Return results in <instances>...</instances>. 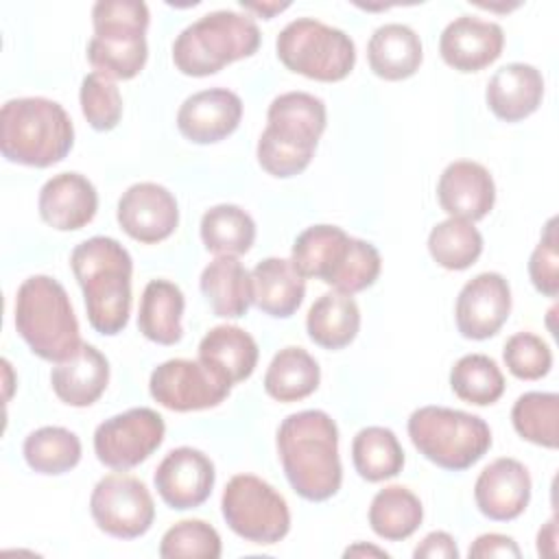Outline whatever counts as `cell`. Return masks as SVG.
Masks as SVG:
<instances>
[{"label": "cell", "instance_id": "obj_3", "mask_svg": "<svg viewBox=\"0 0 559 559\" xmlns=\"http://www.w3.org/2000/svg\"><path fill=\"white\" fill-rule=\"evenodd\" d=\"M290 262L304 280H321L343 295L369 288L382 266L380 253L371 242L352 238L336 225L304 229L293 242Z\"/></svg>", "mask_w": 559, "mask_h": 559}, {"label": "cell", "instance_id": "obj_16", "mask_svg": "<svg viewBox=\"0 0 559 559\" xmlns=\"http://www.w3.org/2000/svg\"><path fill=\"white\" fill-rule=\"evenodd\" d=\"M214 480L216 472L212 459L188 445L170 450L153 476L159 498L177 511L203 504L214 489Z\"/></svg>", "mask_w": 559, "mask_h": 559}, {"label": "cell", "instance_id": "obj_23", "mask_svg": "<svg viewBox=\"0 0 559 559\" xmlns=\"http://www.w3.org/2000/svg\"><path fill=\"white\" fill-rule=\"evenodd\" d=\"M50 384L63 404L74 408L92 406L109 384V362L94 345L81 343L66 360L55 362Z\"/></svg>", "mask_w": 559, "mask_h": 559}, {"label": "cell", "instance_id": "obj_2", "mask_svg": "<svg viewBox=\"0 0 559 559\" xmlns=\"http://www.w3.org/2000/svg\"><path fill=\"white\" fill-rule=\"evenodd\" d=\"M72 273L83 290L90 325L105 336L122 332L131 312L133 260L109 236H92L70 253Z\"/></svg>", "mask_w": 559, "mask_h": 559}, {"label": "cell", "instance_id": "obj_30", "mask_svg": "<svg viewBox=\"0 0 559 559\" xmlns=\"http://www.w3.org/2000/svg\"><path fill=\"white\" fill-rule=\"evenodd\" d=\"M306 330L312 343L325 349L347 347L360 330V310L352 295L325 293L308 310Z\"/></svg>", "mask_w": 559, "mask_h": 559}, {"label": "cell", "instance_id": "obj_45", "mask_svg": "<svg viewBox=\"0 0 559 559\" xmlns=\"http://www.w3.org/2000/svg\"><path fill=\"white\" fill-rule=\"evenodd\" d=\"M557 522L555 518H550L546 522L544 528H539V535H537V550L539 555H546V557H555L557 555Z\"/></svg>", "mask_w": 559, "mask_h": 559}, {"label": "cell", "instance_id": "obj_33", "mask_svg": "<svg viewBox=\"0 0 559 559\" xmlns=\"http://www.w3.org/2000/svg\"><path fill=\"white\" fill-rule=\"evenodd\" d=\"M352 461L360 478L380 483L402 472L404 450L391 428L367 426L352 441Z\"/></svg>", "mask_w": 559, "mask_h": 559}, {"label": "cell", "instance_id": "obj_26", "mask_svg": "<svg viewBox=\"0 0 559 559\" xmlns=\"http://www.w3.org/2000/svg\"><path fill=\"white\" fill-rule=\"evenodd\" d=\"M424 52L419 35L400 22L382 24L367 44V61L373 74L384 81H402L413 76L421 66Z\"/></svg>", "mask_w": 559, "mask_h": 559}, {"label": "cell", "instance_id": "obj_5", "mask_svg": "<svg viewBox=\"0 0 559 559\" xmlns=\"http://www.w3.org/2000/svg\"><path fill=\"white\" fill-rule=\"evenodd\" d=\"M74 127L66 109L44 96L11 98L0 111V151L22 166L48 168L66 159Z\"/></svg>", "mask_w": 559, "mask_h": 559}, {"label": "cell", "instance_id": "obj_28", "mask_svg": "<svg viewBox=\"0 0 559 559\" xmlns=\"http://www.w3.org/2000/svg\"><path fill=\"white\" fill-rule=\"evenodd\" d=\"M199 286L216 317H245L253 304L251 273L234 255H218L212 260L203 269Z\"/></svg>", "mask_w": 559, "mask_h": 559}, {"label": "cell", "instance_id": "obj_36", "mask_svg": "<svg viewBox=\"0 0 559 559\" xmlns=\"http://www.w3.org/2000/svg\"><path fill=\"white\" fill-rule=\"evenodd\" d=\"M428 251L439 266L463 271L483 253V236L472 221L445 218L430 229Z\"/></svg>", "mask_w": 559, "mask_h": 559}, {"label": "cell", "instance_id": "obj_40", "mask_svg": "<svg viewBox=\"0 0 559 559\" xmlns=\"http://www.w3.org/2000/svg\"><path fill=\"white\" fill-rule=\"evenodd\" d=\"M81 111L92 129L111 131L122 118V96L114 79L90 72L81 81Z\"/></svg>", "mask_w": 559, "mask_h": 559}, {"label": "cell", "instance_id": "obj_22", "mask_svg": "<svg viewBox=\"0 0 559 559\" xmlns=\"http://www.w3.org/2000/svg\"><path fill=\"white\" fill-rule=\"evenodd\" d=\"M37 210L52 229L74 231L96 216L98 192L81 173H59L41 186Z\"/></svg>", "mask_w": 559, "mask_h": 559}, {"label": "cell", "instance_id": "obj_39", "mask_svg": "<svg viewBox=\"0 0 559 559\" xmlns=\"http://www.w3.org/2000/svg\"><path fill=\"white\" fill-rule=\"evenodd\" d=\"M221 550V535L203 520H181L159 542L164 559H218Z\"/></svg>", "mask_w": 559, "mask_h": 559}, {"label": "cell", "instance_id": "obj_14", "mask_svg": "<svg viewBox=\"0 0 559 559\" xmlns=\"http://www.w3.org/2000/svg\"><path fill=\"white\" fill-rule=\"evenodd\" d=\"M148 391L164 408L190 413L218 406L229 395L231 386L199 360L170 358L153 369Z\"/></svg>", "mask_w": 559, "mask_h": 559}, {"label": "cell", "instance_id": "obj_27", "mask_svg": "<svg viewBox=\"0 0 559 559\" xmlns=\"http://www.w3.org/2000/svg\"><path fill=\"white\" fill-rule=\"evenodd\" d=\"M253 304L269 317L286 319L297 312L306 297V280L290 260L264 258L251 271Z\"/></svg>", "mask_w": 559, "mask_h": 559}, {"label": "cell", "instance_id": "obj_47", "mask_svg": "<svg viewBox=\"0 0 559 559\" xmlns=\"http://www.w3.org/2000/svg\"><path fill=\"white\" fill-rule=\"evenodd\" d=\"M356 555H376V557H389L384 550L373 548V546H365V544H356L352 548L345 550V557H356Z\"/></svg>", "mask_w": 559, "mask_h": 559}, {"label": "cell", "instance_id": "obj_37", "mask_svg": "<svg viewBox=\"0 0 559 559\" xmlns=\"http://www.w3.org/2000/svg\"><path fill=\"white\" fill-rule=\"evenodd\" d=\"M454 395L467 404L489 406L504 393V376L498 362L485 354L461 356L450 371Z\"/></svg>", "mask_w": 559, "mask_h": 559}, {"label": "cell", "instance_id": "obj_46", "mask_svg": "<svg viewBox=\"0 0 559 559\" xmlns=\"http://www.w3.org/2000/svg\"><path fill=\"white\" fill-rule=\"evenodd\" d=\"M288 7V2H284V4H277V2H273V4H266V2H242V9H247V11H255V13H260L264 20H271L277 11H284Z\"/></svg>", "mask_w": 559, "mask_h": 559}, {"label": "cell", "instance_id": "obj_9", "mask_svg": "<svg viewBox=\"0 0 559 559\" xmlns=\"http://www.w3.org/2000/svg\"><path fill=\"white\" fill-rule=\"evenodd\" d=\"M406 428L419 454L450 472L472 467L491 448V430L483 417L448 406L413 411Z\"/></svg>", "mask_w": 559, "mask_h": 559}, {"label": "cell", "instance_id": "obj_8", "mask_svg": "<svg viewBox=\"0 0 559 559\" xmlns=\"http://www.w3.org/2000/svg\"><path fill=\"white\" fill-rule=\"evenodd\" d=\"M148 7L140 0H98L92 7L94 37L87 61L109 79H133L146 63Z\"/></svg>", "mask_w": 559, "mask_h": 559}, {"label": "cell", "instance_id": "obj_44", "mask_svg": "<svg viewBox=\"0 0 559 559\" xmlns=\"http://www.w3.org/2000/svg\"><path fill=\"white\" fill-rule=\"evenodd\" d=\"M413 557L415 559H456L459 548L450 533L432 531L417 544V548L413 550Z\"/></svg>", "mask_w": 559, "mask_h": 559}, {"label": "cell", "instance_id": "obj_12", "mask_svg": "<svg viewBox=\"0 0 559 559\" xmlns=\"http://www.w3.org/2000/svg\"><path fill=\"white\" fill-rule=\"evenodd\" d=\"M90 513L103 533L118 539H135L151 528L155 502L140 478L107 474L92 489Z\"/></svg>", "mask_w": 559, "mask_h": 559}, {"label": "cell", "instance_id": "obj_1", "mask_svg": "<svg viewBox=\"0 0 559 559\" xmlns=\"http://www.w3.org/2000/svg\"><path fill=\"white\" fill-rule=\"evenodd\" d=\"M277 454L290 487L304 500L323 502L341 489L338 428L325 411L288 415L277 428Z\"/></svg>", "mask_w": 559, "mask_h": 559}, {"label": "cell", "instance_id": "obj_32", "mask_svg": "<svg viewBox=\"0 0 559 559\" xmlns=\"http://www.w3.org/2000/svg\"><path fill=\"white\" fill-rule=\"evenodd\" d=\"M424 520V507L419 498L402 487L389 485L380 489L369 504L371 531L386 542H402L411 537Z\"/></svg>", "mask_w": 559, "mask_h": 559}, {"label": "cell", "instance_id": "obj_10", "mask_svg": "<svg viewBox=\"0 0 559 559\" xmlns=\"http://www.w3.org/2000/svg\"><path fill=\"white\" fill-rule=\"evenodd\" d=\"M275 50L290 72L323 83L343 81L356 63L354 39L314 17L288 22L277 35Z\"/></svg>", "mask_w": 559, "mask_h": 559}, {"label": "cell", "instance_id": "obj_11", "mask_svg": "<svg viewBox=\"0 0 559 559\" xmlns=\"http://www.w3.org/2000/svg\"><path fill=\"white\" fill-rule=\"evenodd\" d=\"M221 511L227 526L253 544H275L290 528V511L280 491L253 474H236L223 489Z\"/></svg>", "mask_w": 559, "mask_h": 559}, {"label": "cell", "instance_id": "obj_19", "mask_svg": "<svg viewBox=\"0 0 559 559\" xmlns=\"http://www.w3.org/2000/svg\"><path fill=\"white\" fill-rule=\"evenodd\" d=\"M478 511L493 522H509L524 513L531 500L528 469L511 456L491 461L474 483Z\"/></svg>", "mask_w": 559, "mask_h": 559}, {"label": "cell", "instance_id": "obj_4", "mask_svg": "<svg viewBox=\"0 0 559 559\" xmlns=\"http://www.w3.org/2000/svg\"><path fill=\"white\" fill-rule=\"evenodd\" d=\"M266 129L258 140V164L273 177L299 175L310 164L325 131V105L308 92H286L271 100Z\"/></svg>", "mask_w": 559, "mask_h": 559}, {"label": "cell", "instance_id": "obj_34", "mask_svg": "<svg viewBox=\"0 0 559 559\" xmlns=\"http://www.w3.org/2000/svg\"><path fill=\"white\" fill-rule=\"evenodd\" d=\"M201 240L210 253L236 258L251 249L255 223L242 207L221 203L201 216Z\"/></svg>", "mask_w": 559, "mask_h": 559}, {"label": "cell", "instance_id": "obj_35", "mask_svg": "<svg viewBox=\"0 0 559 559\" xmlns=\"http://www.w3.org/2000/svg\"><path fill=\"white\" fill-rule=\"evenodd\" d=\"M24 459L37 474H66L81 461L79 437L61 426H44L33 430L22 445Z\"/></svg>", "mask_w": 559, "mask_h": 559}, {"label": "cell", "instance_id": "obj_42", "mask_svg": "<svg viewBox=\"0 0 559 559\" xmlns=\"http://www.w3.org/2000/svg\"><path fill=\"white\" fill-rule=\"evenodd\" d=\"M555 225H557V218H550L546 223L542 240L537 242L528 260L531 282L546 297H557L559 293V255H557Z\"/></svg>", "mask_w": 559, "mask_h": 559}, {"label": "cell", "instance_id": "obj_6", "mask_svg": "<svg viewBox=\"0 0 559 559\" xmlns=\"http://www.w3.org/2000/svg\"><path fill=\"white\" fill-rule=\"evenodd\" d=\"M15 330L44 360H66L83 341L66 288L50 275L26 277L15 295Z\"/></svg>", "mask_w": 559, "mask_h": 559}, {"label": "cell", "instance_id": "obj_17", "mask_svg": "<svg viewBox=\"0 0 559 559\" xmlns=\"http://www.w3.org/2000/svg\"><path fill=\"white\" fill-rule=\"evenodd\" d=\"M511 312L509 282L493 271L478 273L459 293L454 306L456 328L465 338L485 341L493 336Z\"/></svg>", "mask_w": 559, "mask_h": 559}, {"label": "cell", "instance_id": "obj_43", "mask_svg": "<svg viewBox=\"0 0 559 559\" xmlns=\"http://www.w3.org/2000/svg\"><path fill=\"white\" fill-rule=\"evenodd\" d=\"M472 559H487V557H522V550L509 535L500 533H485L474 539L467 552Z\"/></svg>", "mask_w": 559, "mask_h": 559}, {"label": "cell", "instance_id": "obj_29", "mask_svg": "<svg viewBox=\"0 0 559 559\" xmlns=\"http://www.w3.org/2000/svg\"><path fill=\"white\" fill-rule=\"evenodd\" d=\"M183 293L168 280H151L140 297L138 328L157 345H175L183 336Z\"/></svg>", "mask_w": 559, "mask_h": 559}, {"label": "cell", "instance_id": "obj_21", "mask_svg": "<svg viewBox=\"0 0 559 559\" xmlns=\"http://www.w3.org/2000/svg\"><path fill=\"white\" fill-rule=\"evenodd\" d=\"M437 199L450 218L480 221L496 203V183L489 170L469 159H459L445 166L437 183Z\"/></svg>", "mask_w": 559, "mask_h": 559}, {"label": "cell", "instance_id": "obj_7", "mask_svg": "<svg viewBox=\"0 0 559 559\" xmlns=\"http://www.w3.org/2000/svg\"><path fill=\"white\" fill-rule=\"evenodd\" d=\"M260 48V28L247 13L221 9L186 26L173 44V61L188 76H210L251 57Z\"/></svg>", "mask_w": 559, "mask_h": 559}, {"label": "cell", "instance_id": "obj_31", "mask_svg": "<svg viewBox=\"0 0 559 559\" xmlns=\"http://www.w3.org/2000/svg\"><path fill=\"white\" fill-rule=\"evenodd\" d=\"M321 369L304 347L280 349L266 367L264 391L277 402H299L317 391Z\"/></svg>", "mask_w": 559, "mask_h": 559}, {"label": "cell", "instance_id": "obj_38", "mask_svg": "<svg viewBox=\"0 0 559 559\" xmlns=\"http://www.w3.org/2000/svg\"><path fill=\"white\" fill-rule=\"evenodd\" d=\"M515 432L542 448H557L559 395L546 391H528L520 395L511 408Z\"/></svg>", "mask_w": 559, "mask_h": 559}, {"label": "cell", "instance_id": "obj_41", "mask_svg": "<svg viewBox=\"0 0 559 559\" xmlns=\"http://www.w3.org/2000/svg\"><path fill=\"white\" fill-rule=\"evenodd\" d=\"M502 358L507 369L520 380H539L552 367V352L533 332H518L507 338Z\"/></svg>", "mask_w": 559, "mask_h": 559}, {"label": "cell", "instance_id": "obj_25", "mask_svg": "<svg viewBox=\"0 0 559 559\" xmlns=\"http://www.w3.org/2000/svg\"><path fill=\"white\" fill-rule=\"evenodd\" d=\"M258 356L255 338L238 325H216L199 343V362L229 386L253 373Z\"/></svg>", "mask_w": 559, "mask_h": 559}, {"label": "cell", "instance_id": "obj_24", "mask_svg": "<svg viewBox=\"0 0 559 559\" xmlns=\"http://www.w3.org/2000/svg\"><path fill=\"white\" fill-rule=\"evenodd\" d=\"M485 98L496 118L504 122L524 120L542 105V72L528 63H507L489 79Z\"/></svg>", "mask_w": 559, "mask_h": 559}, {"label": "cell", "instance_id": "obj_18", "mask_svg": "<svg viewBox=\"0 0 559 559\" xmlns=\"http://www.w3.org/2000/svg\"><path fill=\"white\" fill-rule=\"evenodd\" d=\"M242 118V100L227 87H210L188 96L177 111V129L194 144H214L231 135Z\"/></svg>", "mask_w": 559, "mask_h": 559}, {"label": "cell", "instance_id": "obj_13", "mask_svg": "<svg viewBox=\"0 0 559 559\" xmlns=\"http://www.w3.org/2000/svg\"><path fill=\"white\" fill-rule=\"evenodd\" d=\"M164 417L146 406L118 413L94 430L96 459L118 472H127L146 461L164 441Z\"/></svg>", "mask_w": 559, "mask_h": 559}, {"label": "cell", "instance_id": "obj_15", "mask_svg": "<svg viewBox=\"0 0 559 559\" xmlns=\"http://www.w3.org/2000/svg\"><path fill=\"white\" fill-rule=\"evenodd\" d=\"M116 218L127 236L144 245H155L177 229L179 205L168 188L140 181L122 192Z\"/></svg>", "mask_w": 559, "mask_h": 559}, {"label": "cell", "instance_id": "obj_20", "mask_svg": "<svg viewBox=\"0 0 559 559\" xmlns=\"http://www.w3.org/2000/svg\"><path fill=\"white\" fill-rule=\"evenodd\" d=\"M504 48V33L496 22L476 15H461L452 20L441 37V59L459 72H478L493 63Z\"/></svg>", "mask_w": 559, "mask_h": 559}]
</instances>
